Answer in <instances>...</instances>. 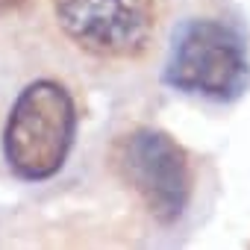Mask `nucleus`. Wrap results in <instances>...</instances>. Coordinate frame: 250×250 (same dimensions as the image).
Returning <instances> with one entry per match:
<instances>
[{
    "label": "nucleus",
    "mask_w": 250,
    "mask_h": 250,
    "mask_svg": "<svg viewBox=\"0 0 250 250\" xmlns=\"http://www.w3.org/2000/svg\"><path fill=\"white\" fill-rule=\"evenodd\" d=\"M77 139V103L56 80H36L15 97L3 127V159L18 180L56 177Z\"/></svg>",
    "instance_id": "1"
},
{
    "label": "nucleus",
    "mask_w": 250,
    "mask_h": 250,
    "mask_svg": "<svg viewBox=\"0 0 250 250\" xmlns=\"http://www.w3.org/2000/svg\"><path fill=\"white\" fill-rule=\"evenodd\" d=\"M162 83L218 103L238 100L250 85V53L241 33L215 18L183 21L171 36Z\"/></svg>",
    "instance_id": "2"
},
{
    "label": "nucleus",
    "mask_w": 250,
    "mask_h": 250,
    "mask_svg": "<svg viewBox=\"0 0 250 250\" xmlns=\"http://www.w3.org/2000/svg\"><path fill=\"white\" fill-rule=\"evenodd\" d=\"M109 165L142 206L159 221L174 224L188 209L194 165L188 150L159 127H136L112 142Z\"/></svg>",
    "instance_id": "3"
},
{
    "label": "nucleus",
    "mask_w": 250,
    "mask_h": 250,
    "mask_svg": "<svg viewBox=\"0 0 250 250\" xmlns=\"http://www.w3.org/2000/svg\"><path fill=\"white\" fill-rule=\"evenodd\" d=\"M62 33L100 59H139L156 33V0H56Z\"/></svg>",
    "instance_id": "4"
}]
</instances>
